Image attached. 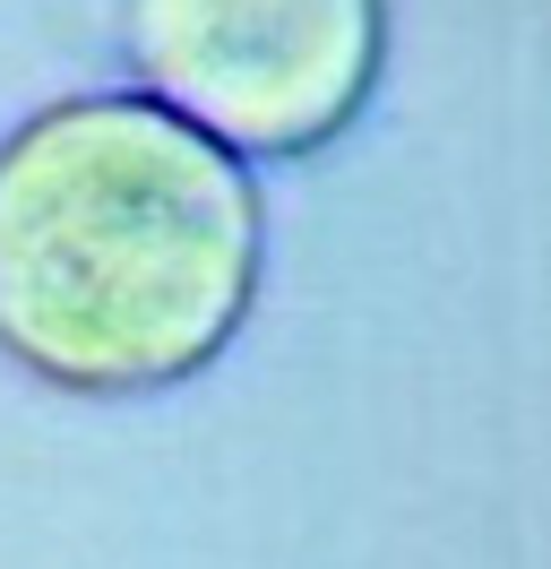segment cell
Returning <instances> with one entry per match:
<instances>
[{"mask_svg": "<svg viewBox=\"0 0 551 569\" xmlns=\"http://www.w3.org/2000/svg\"><path fill=\"white\" fill-rule=\"evenodd\" d=\"M259 277V173L156 96H52L0 139V355L43 389L199 380L250 328Z\"/></svg>", "mask_w": 551, "mask_h": 569, "instance_id": "cell-1", "label": "cell"}, {"mask_svg": "<svg viewBox=\"0 0 551 569\" xmlns=\"http://www.w3.org/2000/svg\"><path fill=\"white\" fill-rule=\"evenodd\" d=\"M121 52L138 96L241 164H293L362 121L388 0H121Z\"/></svg>", "mask_w": 551, "mask_h": 569, "instance_id": "cell-2", "label": "cell"}]
</instances>
